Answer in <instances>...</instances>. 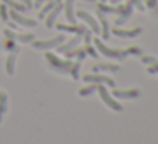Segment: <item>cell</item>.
Listing matches in <instances>:
<instances>
[{
  "mask_svg": "<svg viewBox=\"0 0 158 144\" xmlns=\"http://www.w3.org/2000/svg\"><path fill=\"white\" fill-rule=\"evenodd\" d=\"M9 17H10L17 26H24V27H34V26L38 24L34 19L24 17V15H22L21 12H17V10H10V12H9Z\"/></svg>",
  "mask_w": 158,
  "mask_h": 144,
  "instance_id": "ba28073f",
  "label": "cell"
},
{
  "mask_svg": "<svg viewBox=\"0 0 158 144\" xmlns=\"http://www.w3.org/2000/svg\"><path fill=\"white\" fill-rule=\"evenodd\" d=\"M0 51H2V46H0Z\"/></svg>",
  "mask_w": 158,
  "mask_h": 144,
  "instance_id": "f35d334b",
  "label": "cell"
},
{
  "mask_svg": "<svg viewBox=\"0 0 158 144\" xmlns=\"http://www.w3.org/2000/svg\"><path fill=\"white\" fill-rule=\"evenodd\" d=\"M15 41H19V42H32L34 41V34H29V32H26V34H15Z\"/></svg>",
  "mask_w": 158,
  "mask_h": 144,
  "instance_id": "4316f807",
  "label": "cell"
},
{
  "mask_svg": "<svg viewBox=\"0 0 158 144\" xmlns=\"http://www.w3.org/2000/svg\"><path fill=\"white\" fill-rule=\"evenodd\" d=\"M63 7H65L66 21H68L70 24H75V22H77V15H75V12H73V0H66Z\"/></svg>",
  "mask_w": 158,
  "mask_h": 144,
  "instance_id": "9a60e30c",
  "label": "cell"
},
{
  "mask_svg": "<svg viewBox=\"0 0 158 144\" xmlns=\"http://www.w3.org/2000/svg\"><path fill=\"white\" fill-rule=\"evenodd\" d=\"M97 9H99L100 12H104V14H106V12L107 14H117V7H114V5H107L106 2H100Z\"/></svg>",
  "mask_w": 158,
  "mask_h": 144,
  "instance_id": "603a6c76",
  "label": "cell"
},
{
  "mask_svg": "<svg viewBox=\"0 0 158 144\" xmlns=\"http://www.w3.org/2000/svg\"><path fill=\"white\" fill-rule=\"evenodd\" d=\"M7 26H9V29H12V31H14V29H17V24H15L14 21H12V22H7Z\"/></svg>",
  "mask_w": 158,
  "mask_h": 144,
  "instance_id": "d590c367",
  "label": "cell"
},
{
  "mask_svg": "<svg viewBox=\"0 0 158 144\" xmlns=\"http://www.w3.org/2000/svg\"><path fill=\"white\" fill-rule=\"evenodd\" d=\"M2 2H4L7 7H10L12 10H17V12H27L29 10V9L26 7L24 4H21L19 0H2Z\"/></svg>",
  "mask_w": 158,
  "mask_h": 144,
  "instance_id": "ac0fdd59",
  "label": "cell"
},
{
  "mask_svg": "<svg viewBox=\"0 0 158 144\" xmlns=\"http://www.w3.org/2000/svg\"><path fill=\"white\" fill-rule=\"evenodd\" d=\"M44 2H49V0H36L34 4H32V7L39 9V7H41V5H43V4H44Z\"/></svg>",
  "mask_w": 158,
  "mask_h": 144,
  "instance_id": "e575fe53",
  "label": "cell"
},
{
  "mask_svg": "<svg viewBox=\"0 0 158 144\" xmlns=\"http://www.w3.org/2000/svg\"><path fill=\"white\" fill-rule=\"evenodd\" d=\"M82 41L85 42V44H90V42H92V32H90L89 29H85V32L82 34Z\"/></svg>",
  "mask_w": 158,
  "mask_h": 144,
  "instance_id": "f546056e",
  "label": "cell"
},
{
  "mask_svg": "<svg viewBox=\"0 0 158 144\" xmlns=\"http://www.w3.org/2000/svg\"><path fill=\"white\" fill-rule=\"evenodd\" d=\"M94 92H97V85H95V83H90L89 86H83V88H80V90H78V93H80L82 97L90 95V93H94Z\"/></svg>",
  "mask_w": 158,
  "mask_h": 144,
  "instance_id": "484cf974",
  "label": "cell"
},
{
  "mask_svg": "<svg viewBox=\"0 0 158 144\" xmlns=\"http://www.w3.org/2000/svg\"><path fill=\"white\" fill-rule=\"evenodd\" d=\"M65 39H66V36L60 34L53 39H46V41H32V46H34V49H55L56 46L65 42Z\"/></svg>",
  "mask_w": 158,
  "mask_h": 144,
  "instance_id": "5b68a950",
  "label": "cell"
},
{
  "mask_svg": "<svg viewBox=\"0 0 158 144\" xmlns=\"http://www.w3.org/2000/svg\"><path fill=\"white\" fill-rule=\"evenodd\" d=\"M58 2H60V0H49V2H46V5L41 9V12H39V19H44L46 15H48L49 12L53 10V7H55Z\"/></svg>",
  "mask_w": 158,
  "mask_h": 144,
  "instance_id": "ffe728a7",
  "label": "cell"
},
{
  "mask_svg": "<svg viewBox=\"0 0 158 144\" xmlns=\"http://www.w3.org/2000/svg\"><path fill=\"white\" fill-rule=\"evenodd\" d=\"M85 53L89 56H92V58H97V49H95V46H92V44H85Z\"/></svg>",
  "mask_w": 158,
  "mask_h": 144,
  "instance_id": "f1b7e54d",
  "label": "cell"
},
{
  "mask_svg": "<svg viewBox=\"0 0 158 144\" xmlns=\"http://www.w3.org/2000/svg\"><path fill=\"white\" fill-rule=\"evenodd\" d=\"M141 61L144 63V65H151L155 70H156V73H158V59L156 58H153V56H141Z\"/></svg>",
  "mask_w": 158,
  "mask_h": 144,
  "instance_id": "cb8c5ba5",
  "label": "cell"
},
{
  "mask_svg": "<svg viewBox=\"0 0 158 144\" xmlns=\"http://www.w3.org/2000/svg\"><path fill=\"white\" fill-rule=\"evenodd\" d=\"M158 5V0H146V7L148 9H155Z\"/></svg>",
  "mask_w": 158,
  "mask_h": 144,
  "instance_id": "d6a6232c",
  "label": "cell"
},
{
  "mask_svg": "<svg viewBox=\"0 0 158 144\" xmlns=\"http://www.w3.org/2000/svg\"><path fill=\"white\" fill-rule=\"evenodd\" d=\"M4 36H5V39H12V41H15V32L12 31V29H4Z\"/></svg>",
  "mask_w": 158,
  "mask_h": 144,
  "instance_id": "4dcf8cb0",
  "label": "cell"
},
{
  "mask_svg": "<svg viewBox=\"0 0 158 144\" xmlns=\"http://www.w3.org/2000/svg\"><path fill=\"white\" fill-rule=\"evenodd\" d=\"M133 7H134V5H133L131 0H127L124 5L117 4V19H116L114 24H116V26H123L124 22L131 17V14H133Z\"/></svg>",
  "mask_w": 158,
  "mask_h": 144,
  "instance_id": "277c9868",
  "label": "cell"
},
{
  "mask_svg": "<svg viewBox=\"0 0 158 144\" xmlns=\"http://www.w3.org/2000/svg\"><path fill=\"white\" fill-rule=\"evenodd\" d=\"M85 2H95V0H85Z\"/></svg>",
  "mask_w": 158,
  "mask_h": 144,
  "instance_id": "74e56055",
  "label": "cell"
},
{
  "mask_svg": "<svg viewBox=\"0 0 158 144\" xmlns=\"http://www.w3.org/2000/svg\"><path fill=\"white\" fill-rule=\"evenodd\" d=\"M80 65H82V59H75V61L72 63L70 73H72V78H73V80H78V78H80V75H78V71H80Z\"/></svg>",
  "mask_w": 158,
  "mask_h": 144,
  "instance_id": "7402d4cb",
  "label": "cell"
},
{
  "mask_svg": "<svg viewBox=\"0 0 158 144\" xmlns=\"http://www.w3.org/2000/svg\"><path fill=\"white\" fill-rule=\"evenodd\" d=\"M55 27L58 29V31H61V32H75V34H83L85 29H87L83 24H70V26H66V24H55Z\"/></svg>",
  "mask_w": 158,
  "mask_h": 144,
  "instance_id": "30bf717a",
  "label": "cell"
},
{
  "mask_svg": "<svg viewBox=\"0 0 158 144\" xmlns=\"http://www.w3.org/2000/svg\"><path fill=\"white\" fill-rule=\"evenodd\" d=\"M61 9H63V4H61V2H58V4L53 7V10L49 12L48 15H46V27H53V26H55L56 17H58V14L61 12Z\"/></svg>",
  "mask_w": 158,
  "mask_h": 144,
  "instance_id": "5bb4252c",
  "label": "cell"
},
{
  "mask_svg": "<svg viewBox=\"0 0 158 144\" xmlns=\"http://www.w3.org/2000/svg\"><path fill=\"white\" fill-rule=\"evenodd\" d=\"M141 31H143L141 27H134V29L114 27V29H112V34H114V36H119V38H136V36L141 34Z\"/></svg>",
  "mask_w": 158,
  "mask_h": 144,
  "instance_id": "9c48e42d",
  "label": "cell"
},
{
  "mask_svg": "<svg viewBox=\"0 0 158 144\" xmlns=\"http://www.w3.org/2000/svg\"><path fill=\"white\" fill-rule=\"evenodd\" d=\"M131 2H133V5H134V7H136L139 12L144 10V5H143V2H141V0H131Z\"/></svg>",
  "mask_w": 158,
  "mask_h": 144,
  "instance_id": "1f68e13d",
  "label": "cell"
},
{
  "mask_svg": "<svg viewBox=\"0 0 158 144\" xmlns=\"http://www.w3.org/2000/svg\"><path fill=\"white\" fill-rule=\"evenodd\" d=\"M100 2H106V0H100Z\"/></svg>",
  "mask_w": 158,
  "mask_h": 144,
  "instance_id": "ab89813d",
  "label": "cell"
},
{
  "mask_svg": "<svg viewBox=\"0 0 158 144\" xmlns=\"http://www.w3.org/2000/svg\"><path fill=\"white\" fill-rule=\"evenodd\" d=\"M15 59H17V53H10L7 56V61H5V71L9 75H14L15 71Z\"/></svg>",
  "mask_w": 158,
  "mask_h": 144,
  "instance_id": "e0dca14e",
  "label": "cell"
},
{
  "mask_svg": "<svg viewBox=\"0 0 158 144\" xmlns=\"http://www.w3.org/2000/svg\"><path fill=\"white\" fill-rule=\"evenodd\" d=\"M75 15H77L78 19H82V21L85 22L87 26H89L90 31H92L94 34H100V26H99V22H97L95 19H94L92 15L89 14V12H85V10H78Z\"/></svg>",
  "mask_w": 158,
  "mask_h": 144,
  "instance_id": "52a82bcc",
  "label": "cell"
},
{
  "mask_svg": "<svg viewBox=\"0 0 158 144\" xmlns=\"http://www.w3.org/2000/svg\"><path fill=\"white\" fill-rule=\"evenodd\" d=\"M97 17H99V22H100V36H102V39H109V21L106 19V15H104V12H100L99 9H97Z\"/></svg>",
  "mask_w": 158,
  "mask_h": 144,
  "instance_id": "4fadbf2b",
  "label": "cell"
},
{
  "mask_svg": "<svg viewBox=\"0 0 158 144\" xmlns=\"http://www.w3.org/2000/svg\"><path fill=\"white\" fill-rule=\"evenodd\" d=\"M82 42V34H77V36H73V39H70V41H66V42H61L60 46H56V49H58V53H65V51H68V49H73V48H77V46Z\"/></svg>",
  "mask_w": 158,
  "mask_h": 144,
  "instance_id": "8fae6325",
  "label": "cell"
},
{
  "mask_svg": "<svg viewBox=\"0 0 158 144\" xmlns=\"http://www.w3.org/2000/svg\"><path fill=\"white\" fill-rule=\"evenodd\" d=\"M4 49H7V51H10V53H19V49H21V48L15 44V41H12V39H5Z\"/></svg>",
  "mask_w": 158,
  "mask_h": 144,
  "instance_id": "d4e9b609",
  "label": "cell"
},
{
  "mask_svg": "<svg viewBox=\"0 0 158 144\" xmlns=\"http://www.w3.org/2000/svg\"><path fill=\"white\" fill-rule=\"evenodd\" d=\"M109 2H110V4H112V5H117V4H121L123 0H109Z\"/></svg>",
  "mask_w": 158,
  "mask_h": 144,
  "instance_id": "8d00e7d4",
  "label": "cell"
},
{
  "mask_svg": "<svg viewBox=\"0 0 158 144\" xmlns=\"http://www.w3.org/2000/svg\"><path fill=\"white\" fill-rule=\"evenodd\" d=\"M116 98H136L139 97V90L138 88H127V90H112L110 93Z\"/></svg>",
  "mask_w": 158,
  "mask_h": 144,
  "instance_id": "7c38bea8",
  "label": "cell"
},
{
  "mask_svg": "<svg viewBox=\"0 0 158 144\" xmlns=\"http://www.w3.org/2000/svg\"><path fill=\"white\" fill-rule=\"evenodd\" d=\"M63 54L66 56L68 59H72V58H77V59H83L87 56V53H85V49H78V48H73V49H68V51H65Z\"/></svg>",
  "mask_w": 158,
  "mask_h": 144,
  "instance_id": "d6986e66",
  "label": "cell"
},
{
  "mask_svg": "<svg viewBox=\"0 0 158 144\" xmlns=\"http://www.w3.org/2000/svg\"><path fill=\"white\" fill-rule=\"evenodd\" d=\"M0 19L4 22H9V10H7V5L5 4L0 5Z\"/></svg>",
  "mask_w": 158,
  "mask_h": 144,
  "instance_id": "83f0119b",
  "label": "cell"
},
{
  "mask_svg": "<svg viewBox=\"0 0 158 144\" xmlns=\"http://www.w3.org/2000/svg\"><path fill=\"white\" fill-rule=\"evenodd\" d=\"M97 92H99V95H100V98H102V102L106 103L109 109L116 110V112H121V110H123V105H121L119 102H116V100H114V97L109 93V90H107L106 85H97Z\"/></svg>",
  "mask_w": 158,
  "mask_h": 144,
  "instance_id": "3957f363",
  "label": "cell"
},
{
  "mask_svg": "<svg viewBox=\"0 0 158 144\" xmlns=\"http://www.w3.org/2000/svg\"><path fill=\"white\" fill-rule=\"evenodd\" d=\"M7 103H9V97L5 95V93L0 92V120H2V117H4V114L7 112Z\"/></svg>",
  "mask_w": 158,
  "mask_h": 144,
  "instance_id": "44dd1931",
  "label": "cell"
},
{
  "mask_svg": "<svg viewBox=\"0 0 158 144\" xmlns=\"http://www.w3.org/2000/svg\"><path fill=\"white\" fill-rule=\"evenodd\" d=\"M46 59L49 61V65L53 66L55 70H58V71H61V73H66V71H70V68H72V59H61L60 56H56V54H53V53H46Z\"/></svg>",
  "mask_w": 158,
  "mask_h": 144,
  "instance_id": "7a4b0ae2",
  "label": "cell"
},
{
  "mask_svg": "<svg viewBox=\"0 0 158 144\" xmlns=\"http://www.w3.org/2000/svg\"><path fill=\"white\" fill-rule=\"evenodd\" d=\"M94 71H110V73H116V71H119V65H114V63H100V65L94 66Z\"/></svg>",
  "mask_w": 158,
  "mask_h": 144,
  "instance_id": "2e32d148",
  "label": "cell"
},
{
  "mask_svg": "<svg viewBox=\"0 0 158 144\" xmlns=\"http://www.w3.org/2000/svg\"><path fill=\"white\" fill-rule=\"evenodd\" d=\"M82 80L85 83H95V85H106V86H110L114 88V80L110 76H106V75H83Z\"/></svg>",
  "mask_w": 158,
  "mask_h": 144,
  "instance_id": "8992f818",
  "label": "cell"
},
{
  "mask_svg": "<svg viewBox=\"0 0 158 144\" xmlns=\"http://www.w3.org/2000/svg\"><path fill=\"white\" fill-rule=\"evenodd\" d=\"M94 46H95V49L100 53V54L107 56V58H110V59H124L126 56H129V54H141V49L136 48V46H131V48H127V49H112V48H107V46L100 41V38L94 39Z\"/></svg>",
  "mask_w": 158,
  "mask_h": 144,
  "instance_id": "6da1fadb",
  "label": "cell"
},
{
  "mask_svg": "<svg viewBox=\"0 0 158 144\" xmlns=\"http://www.w3.org/2000/svg\"><path fill=\"white\" fill-rule=\"evenodd\" d=\"M19 2H21V4H24L26 7L29 9V10H31V9H32V0H19Z\"/></svg>",
  "mask_w": 158,
  "mask_h": 144,
  "instance_id": "836d02e7",
  "label": "cell"
}]
</instances>
